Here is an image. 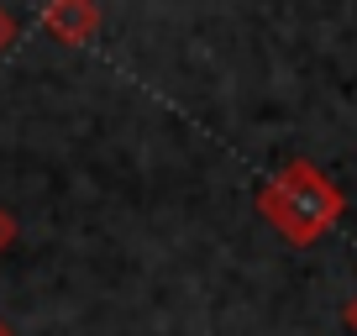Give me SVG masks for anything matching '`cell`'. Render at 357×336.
Instances as JSON below:
<instances>
[{
    "label": "cell",
    "mask_w": 357,
    "mask_h": 336,
    "mask_svg": "<svg viewBox=\"0 0 357 336\" xmlns=\"http://www.w3.org/2000/svg\"><path fill=\"white\" fill-rule=\"evenodd\" d=\"M342 326H347V331H352V336H357V294H352V300H347V305H342Z\"/></svg>",
    "instance_id": "cell-5"
},
{
    "label": "cell",
    "mask_w": 357,
    "mask_h": 336,
    "mask_svg": "<svg viewBox=\"0 0 357 336\" xmlns=\"http://www.w3.org/2000/svg\"><path fill=\"white\" fill-rule=\"evenodd\" d=\"M16 37H22V26H16V16L6 11V6H0V53H11V43Z\"/></svg>",
    "instance_id": "cell-3"
},
{
    "label": "cell",
    "mask_w": 357,
    "mask_h": 336,
    "mask_svg": "<svg viewBox=\"0 0 357 336\" xmlns=\"http://www.w3.org/2000/svg\"><path fill=\"white\" fill-rule=\"evenodd\" d=\"M37 26L63 47H84L100 32V6H89V0H53V6H43Z\"/></svg>",
    "instance_id": "cell-2"
},
{
    "label": "cell",
    "mask_w": 357,
    "mask_h": 336,
    "mask_svg": "<svg viewBox=\"0 0 357 336\" xmlns=\"http://www.w3.org/2000/svg\"><path fill=\"white\" fill-rule=\"evenodd\" d=\"M257 211H263V221L273 226L284 242L310 247V242H321V236L342 221L347 194L336 190V179L326 174V168L294 158V163L273 168V174L257 184Z\"/></svg>",
    "instance_id": "cell-1"
},
{
    "label": "cell",
    "mask_w": 357,
    "mask_h": 336,
    "mask_svg": "<svg viewBox=\"0 0 357 336\" xmlns=\"http://www.w3.org/2000/svg\"><path fill=\"white\" fill-rule=\"evenodd\" d=\"M0 336H11V326H6V321H0Z\"/></svg>",
    "instance_id": "cell-6"
},
{
    "label": "cell",
    "mask_w": 357,
    "mask_h": 336,
    "mask_svg": "<svg viewBox=\"0 0 357 336\" xmlns=\"http://www.w3.org/2000/svg\"><path fill=\"white\" fill-rule=\"evenodd\" d=\"M11 242H16V221L11 211H0V252H11Z\"/></svg>",
    "instance_id": "cell-4"
}]
</instances>
